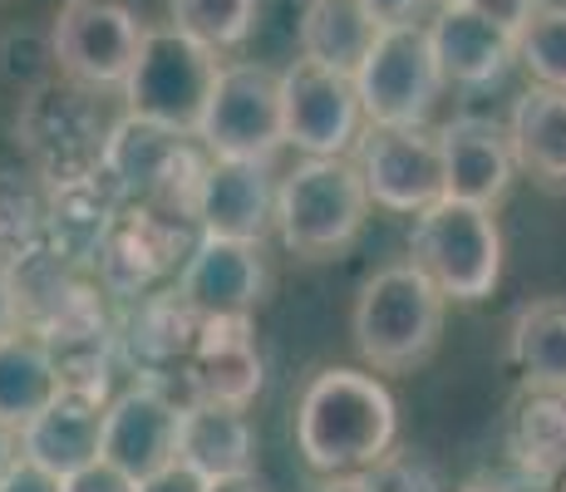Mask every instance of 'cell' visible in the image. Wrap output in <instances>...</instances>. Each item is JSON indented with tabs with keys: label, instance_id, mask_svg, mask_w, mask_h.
Returning <instances> with one entry per match:
<instances>
[{
	"label": "cell",
	"instance_id": "1",
	"mask_svg": "<svg viewBox=\"0 0 566 492\" xmlns=\"http://www.w3.org/2000/svg\"><path fill=\"white\" fill-rule=\"evenodd\" d=\"M399 439L395 394L365 369L325 365L296 399V448L315 473H360Z\"/></svg>",
	"mask_w": 566,
	"mask_h": 492
},
{
	"label": "cell",
	"instance_id": "2",
	"mask_svg": "<svg viewBox=\"0 0 566 492\" xmlns=\"http://www.w3.org/2000/svg\"><path fill=\"white\" fill-rule=\"evenodd\" d=\"M443 315H449V295L413 261H395L379 266L355 295L350 335L375 375H413L439 349Z\"/></svg>",
	"mask_w": 566,
	"mask_h": 492
},
{
	"label": "cell",
	"instance_id": "3",
	"mask_svg": "<svg viewBox=\"0 0 566 492\" xmlns=\"http://www.w3.org/2000/svg\"><path fill=\"white\" fill-rule=\"evenodd\" d=\"M369 207L375 202L355 158H301L281 178L276 237L301 261H335L360 242Z\"/></svg>",
	"mask_w": 566,
	"mask_h": 492
},
{
	"label": "cell",
	"instance_id": "4",
	"mask_svg": "<svg viewBox=\"0 0 566 492\" xmlns=\"http://www.w3.org/2000/svg\"><path fill=\"white\" fill-rule=\"evenodd\" d=\"M207 163H212V153L202 158L192 134H178V128L124 108L108 124V148L99 172L114 182L124 202L163 207L172 217L198 222V192L207 178Z\"/></svg>",
	"mask_w": 566,
	"mask_h": 492
},
{
	"label": "cell",
	"instance_id": "5",
	"mask_svg": "<svg viewBox=\"0 0 566 492\" xmlns=\"http://www.w3.org/2000/svg\"><path fill=\"white\" fill-rule=\"evenodd\" d=\"M15 148L25 153V168L45 178L50 188L94 178L108 148V118L99 108V94L64 80V74L25 90L15 114Z\"/></svg>",
	"mask_w": 566,
	"mask_h": 492
},
{
	"label": "cell",
	"instance_id": "6",
	"mask_svg": "<svg viewBox=\"0 0 566 492\" xmlns=\"http://www.w3.org/2000/svg\"><path fill=\"white\" fill-rule=\"evenodd\" d=\"M409 261L433 281L449 301H488L503 281V232L493 207L463 202L443 192L409 227Z\"/></svg>",
	"mask_w": 566,
	"mask_h": 492
},
{
	"label": "cell",
	"instance_id": "7",
	"mask_svg": "<svg viewBox=\"0 0 566 492\" xmlns=\"http://www.w3.org/2000/svg\"><path fill=\"white\" fill-rule=\"evenodd\" d=\"M355 90L365 104V124H389V128H419L439 108L443 80L439 54H433L429 25L405 20V25H385L369 45L365 64L355 70Z\"/></svg>",
	"mask_w": 566,
	"mask_h": 492
},
{
	"label": "cell",
	"instance_id": "8",
	"mask_svg": "<svg viewBox=\"0 0 566 492\" xmlns=\"http://www.w3.org/2000/svg\"><path fill=\"white\" fill-rule=\"evenodd\" d=\"M217 50H207L202 40L182 35L178 25H148L144 35V50H138L134 70H128V84H124V104L134 114L154 118V124H168L178 134H192L198 138V124H202V108H207V94L217 84Z\"/></svg>",
	"mask_w": 566,
	"mask_h": 492
},
{
	"label": "cell",
	"instance_id": "9",
	"mask_svg": "<svg viewBox=\"0 0 566 492\" xmlns=\"http://www.w3.org/2000/svg\"><path fill=\"white\" fill-rule=\"evenodd\" d=\"M148 25L128 0H64L50 20V60L64 80L94 94H124Z\"/></svg>",
	"mask_w": 566,
	"mask_h": 492
},
{
	"label": "cell",
	"instance_id": "10",
	"mask_svg": "<svg viewBox=\"0 0 566 492\" xmlns=\"http://www.w3.org/2000/svg\"><path fill=\"white\" fill-rule=\"evenodd\" d=\"M198 242V222L172 217L163 207L124 202L108 227L99 257H94V281L104 286L108 301H144L163 291V281H178L182 261Z\"/></svg>",
	"mask_w": 566,
	"mask_h": 492
},
{
	"label": "cell",
	"instance_id": "11",
	"mask_svg": "<svg viewBox=\"0 0 566 492\" xmlns=\"http://www.w3.org/2000/svg\"><path fill=\"white\" fill-rule=\"evenodd\" d=\"M198 144L212 158H261L271 163L286 148L281 118V74L256 60H227L207 94Z\"/></svg>",
	"mask_w": 566,
	"mask_h": 492
},
{
	"label": "cell",
	"instance_id": "12",
	"mask_svg": "<svg viewBox=\"0 0 566 492\" xmlns=\"http://www.w3.org/2000/svg\"><path fill=\"white\" fill-rule=\"evenodd\" d=\"M281 118H286V144L301 158H350L365 134L355 74L315 64L306 54L291 60L281 70Z\"/></svg>",
	"mask_w": 566,
	"mask_h": 492
},
{
	"label": "cell",
	"instance_id": "13",
	"mask_svg": "<svg viewBox=\"0 0 566 492\" xmlns=\"http://www.w3.org/2000/svg\"><path fill=\"white\" fill-rule=\"evenodd\" d=\"M355 168L369 188V202L385 207V212L413 217L443 197V148L429 124H365L360 144H355Z\"/></svg>",
	"mask_w": 566,
	"mask_h": 492
},
{
	"label": "cell",
	"instance_id": "14",
	"mask_svg": "<svg viewBox=\"0 0 566 492\" xmlns=\"http://www.w3.org/2000/svg\"><path fill=\"white\" fill-rule=\"evenodd\" d=\"M178 423H182V399L158 379H134L118 389L104 409V453L114 468L128 478H148L158 468L178 463Z\"/></svg>",
	"mask_w": 566,
	"mask_h": 492
},
{
	"label": "cell",
	"instance_id": "15",
	"mask_svg": "<svg viewBox=\"0 0 566 492\" xmlns=\"http://www.w3.org/2000/svg\"><path fill=\"white\" fill-rule=\"evenodd\" d=\"M266 385V365L252 335V315H202L182 365V399H217L252 409Z\"/></svg>",
	"mask_w": 566,
	"mask_h": 492
},
{
	"label": "cell",
	"instance_id": "16",
	"mask_svg": "<svg viewBox=\"0 0 566 492\" xmlns=\"http://www.w3.org/2000/svg\"><path fill=\"white\" fill-rule=\"evenodd\" d=\"M266 257L261 242H237V237L198 232L188 261H182L172 291L198 315H252L266 301Z\"/></svg>",
	"mask_w": 566,
	"mask_h": 492
},
{
	"label": "cell",
	"instance_id": "17",
	"mask_svg": "<svg viewBox=\"0 0 566 492\" xmlns=\"http://www.w3.org/2000/svg\"><path fill=\"white\" fill-rule=\"evenodd\" d=\"M281 178L261 158H212L198 192V232L266 242L276 232Z\"/></svg>",
	"mask_w": 566,
	"mask_h": 492
},
{
	"label": "cell",
	"instance_id": "18",
	"mask_svg": "<svg viewBox=\"0 0 566 492\" xmlns=\"http://www.w3.org/2000/svg\"><path fill=\"white\" fill-rule=\"evenodd\" d=\"M198 321L202 315L178 291L144 295V301H134L128 321L118 325V359L134 369V379H158L182 399V365H188Z\"/></svg>",
	"mask_w": 566,
	"mask_h": 492
},
{
	"label": "cell",
	"instance_id": "19",
	"mask_svg": "<svg viewBox=\"0 0 566 492\" xmlns=\"http://www.w3.org/2000/svg\"><path fill=\"white\" fill-rule=\"evenodd\" d=\"M439 148H443V192L463 197L478 207H497L513 188V138L507 124L488 114H453L439 128Z\"/></svg>",
	"mask_w": 566,
	"mask_h": 492
},
{
	"label": "cell",
	"instance_id": "20",
	"mask_svg": "<svg viewBox=\"0 0 566 492\" xmlns=\"http://www.w3.org/2000/svg\"><path fill=\"white\" fill-rule=\"evenodd\" d=\"M429 40L453 90H488L517 64V35L488 20L473 0L439 6V15L429 20Z\"/></svg>",
	"mask_w": 566,
	"mask_h": 492
},
{
	"label": "cell",
	"instance_id": "21",
	"mask_svg": "<svg viewBox=\"0 0 566 492\" xmlns=\"http://www.w3.org/2000/svg\"><path fill=\"white\" fill-rule=\"evenodd\" d=\"M114 394H94V389H70L64 385L35 419L20 429V453L35 458L40 468L70 478L84 463L104 453V409Z\"/></svg>",
	"mask_w": 566,
	"mask_h": 492
},
{
	"label": "cell",
	"instance_id": "22",
	"mask_svg": "<svg viewBox=\"0 0 566 492\" xmlns=\"http://www.w3.org/2000/svg\"><path fill=\"white\" fill-rule=\"evenodd\" d=\"M118 207H124V197H118V188L104 178V172L80 178V182H64V188H50L45 247L60 261H70L74 271H90L94 276V257H99Z\"/></svg>",
	"mask_w": 566,
	"mask_h": 492
},
{
	"label": "cell",
	"instance_id": "23",
	"mask_svg": "<svg viewBox=\"0 0 566 492\" xmlns=\"http://www.w3.org/2000/svg\"><path fill=\"white\" fill-rule=\"evenodd\" d=\"M178 463L202 478H227L256 468V429L247 409L217 399H188L178 423Z\"/></svg>",
	"mask_w": 566,
	"mask_h": 492
},
{
	"label": "cell",
	"instance_id": "24",
	"mask_svg": "<svg viewBox=\"0 0 566 492\" xmlns=\"http://www.w3.org/2000/svg\"><path fill=\"white\" fill-rule=\"evenodd\" d=\"M507 138L527 178H537L542 188H566V90L532 84L527 94H517L507 114Z\"/></svg>",
	"mask_w": 566,
	"mask_h": 492
},
{
	"label": "cell",
	"instance_id": "25",
	"mask_svg": "<svg viewBox=\"0 0 566 492\" xmlns=\"http://www.w3.org/2000/svg\"><path fill=\"white\" fill-rule=\"evenodd\" d=\"M60 389L64 375L54 365V349L45 345V335L30 331V325L0 335V419L25 429Z\"/></svg>",
	"mask_w": 566,
	"mask_h": 492
},
{
	"label": "cell",
	"instance_id": "26",
	"mask_svg": "<svg viewBox=\"0 0 566 492\" xmlns=\"http://www.w3.org/2000/svg\"><path fill=\"white\" fill-rule=\"evenodd\" d=\"M379 30L385 25H379V15L365 0H306L296 40H301L306 60L331 64V70H340V74H355L365 64Z\"/></svg>",
	"mask_w": 566,
	"mask_h": 492
},
{
	"label": "cell",
	"instance_id": "27",
	"mask_svg": "<svg viewBox=\"0 0 566 492\" xmlns=\"http://www.w3.org/2000/svg\"><path fill=\"white\" fill-rule=\"evenodd\" d=\"M507 453L522 473L562 478L566 473V389H527L507 419Z\"/></svg>",
	"mask_w": 566,
	"mask_h": 492
},
{
	"label": "cell",
	"instance_id": "28",
	"mask_svg": "<svg viewBox=\"0 0 566 492\" xmlns=\"http://www.w3.org/2000/svg\"><path fill=\"white\" fill-rule=\"evenodd\" d=\"M507 359L527 389H566V301L547 295L522 305L507 331Z\"/></svg>",
	"mask_w": 566,
	"mask_h": 492
},
{
	"label": "cell",
	"instance_id": "29",
	"mask_svg": "<svg viewBox=\"0 0 566 492\" xmlns=\"http://www.w3.org/2000/svg\"><path fill=\"white\" fill-rule=\"evenodd\" d=\"M50 182L35 172L0 168V261H15L20 251L45 242Z\"/></svg>",
	"mask_w": 566,
	"mask_h": 492
},
{
	"label": "cell",
	"instance_id": "30",
	"mask_svg": "<svg viewBox=\"0 0 566 492\" xmlns=\"http://www.w3.org/2000/svg\"><path fill=\"white\" fill-rule=\"evenodd\" d=\"M261 0H168V20L182 35L202 40L217 54H237L252 40Z\"/></svg>",
	"mask_w": 566,
	"mask_h": 492
},
{
	"label": "cell",
	"instance_id": "31",
	"mask_svg": "<svg viewBox=\"0 0 566 492\" xmlns=\"http://www.w3.org/2000/svg\"><path fill=\"white\" fill-rule=\"evenodd\" d=\"M517 64L532 84L566 90V0H537L532 20L517 30Z\"/></svg>",
	"mask_w": 566,
	"mask_h": 492
},
{
	"label": "cell",
	"instance_id": "32",
	"mask_svg": "<svg viewBox=\"0 0 566 492\" xmlns=\"http://www.w3.org/2000/svg\"><path fill=\"white\" fill-rule=\"evenodd\" d=\"M345 478H350L355 492H443L439 473H433L423 458L399 453V448H389L385 458H375L369 468H360V473H345Z\"/></svg>",
	"mask_w": 566,
	"mask_h": 492
},
{
	"label": "cell",
	"instance_id": "33",
	"mask_svg": "<svg viewBox=\"0 0 566 492\" xmlns=\"http://www.w3.org/2000/svg\"><path fill=\"white\" fill-rule=\"evenodd\" d=\"M138 483L124 473V468H114L108 458H94V463H84L80 473L64 478V492H134Z\"/></svg>",
	"mask_w": 566,
	"mask_h": 492
},
{
	"label": "cell",
	"instance_id": "34",
	"mask_svg": "<svg viewBox=\"0 0 566 492\" xmlns=\"http://www.w3.org/2000/svg\"><path fill=\"white\" fill-rule=\"evenodd\" d=\"M0 492H64V478L20 453L15 463H10V473L0 478Z\"/></svg>",
	"mask_w": 566,
	"mask_h": 492
},
{
	"label": "cell",
	"instance_id": "35",
	"mask_svg": "<svg viewBox=\"0 0 566 492\" xmlns=\"http://www.w3.org/2000/svg\"><path fill=\"white\" fill-rule=\"evenodd\" d=\"M134 492H207V478L192 473L188 463H168V468H158V473L138 478Z\"/></svg>",
	"mask_w": 566,
	"mask_h": 492
},
{
	"label": "cell",
	"instance_id": "36",
	"mask_svg": "<svg viewBox=\"0 0 566 492\" xmlns=\"http://www.w3.org/2000/svg\"><path fill=\"white\" fill-rule=\"evenodd\" d=\"M473 6L483 10L488 20H497V25H503L507 35H517V30L532 20V10H537V0H473Z\"/></svg>",
	"mask_w": 566,
	"mask_h": 492
},
{
	"label": "cell",
	"instance_id": "37",
	"mask_svg": "<svg viewBox=\"0 0 566 492\" xmlns=\"http://www.w3.org/2000/svg\"><path fill=\"white\" fill-rule=\"evenodd\" d=\"M365 6L379 15V25H405V20L423 15V6H429V0H365Z\"/></svg>",
	"mask_w": 566,
	"mask_h": 492
},
{
	"label": "cell",
	"instance_id": "38",
	"mask_svg": "<svg viewBox=\"0 0 566 492\" xmlns=\"http://www.w3.org/2000/svg\"><path fill=\"white\" fill-rule=\"evenodd\" d=\"M20 301H15V281H10V261H0V335L20 331Z\"/></svg>",
	"mask_w": 566,
	"mask_h": 492
},
{
	"label": "cell",
	"instance_id": "39",
	"mask_svg": "<svg viewBox=\"0 0 566 492\" xmlns=\"http://www.w3.org/2000/svg\"><path fill=\"white\" fill-rule=\"evenodd\" d=\"M207 492H266V483H261V478H256V468H247V473L207 478Z\"/></svg>",
	"mask_w": 566,
	"mask_h": 492
},
{
	"label": "cell",
	"instance_id": "40",
	"mask_svg": "<svg viewBox=\"0 0 566 492\" xmlns=\"http://www.w3.org/2000/svg\"><path fill=\"white\" fill-rule=\"evenodd\" d=\"M15 458H20V429L0 419V478L10 473V463H15Z\"/></svg>",
	"mask_w": 566,
	"mask_h": 492
},
{
	"label": "cell",
	"instance_id": "41",
	"mask_svg": "<svg viewBox=\"0 0 566 492\" xmlns=\"http://www.w3.org/2000/svg\"><path fill=\"white\" fill-rule=\"evenodd\" d=\"M311 492H355V488H350V478H345V473H335V478H325V483L311 488Z\"/></svg>",
	"mask_w": 566,
	"mask_h": 492
},
{
	"label": "cell",
	"instance_id": "42",
	"mask_svg": "<svg viewBox=\"0 0 566 492\" xmlns=\"http://www.w3.org/2000/svg\"><path fill=\"white\" fill-rule=\"evenodd\" d=\"M433 6H453V0H433Z\"/></svg>",
	"mask_w": 566,
	"mask_h": 492
},
{
	"label": "cell",
	"instance_id": "43",
	"mask_svg": "<svg viewBox=\"0 0 566 492\" xmlns=\"http://www.w3.org/2000/svg\"><path fill=\"white\" fill-rule=\"evenodd\" d=\"M463 492H483V488H463Z\"/></svg>",
	"mask_w": 566,
	"mask_h": 492
}]
</instances>
